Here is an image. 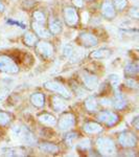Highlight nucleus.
<instances>
[{
  "label": "nucleus",
  "mask_w": 139,
  "mask_h": 157,
  "mask_svg": "<svg viewBox=\"0 0 139 157\" xmlns=\"http://www.w3.org/2000/svg\"><path fill=\"white\" fill-rule=\"evenodd\" d=\"M12 134L14 138L19 139L20 141L26 145L34 146L35 144H37V138L34 133L24 126H14L12 128Z\"/></svg>",
  "instance_id": "nucleus-1"
},
{
  "label": "nucleus",
  "mask_w": 139,
  "mask_h": 157,
  "mask_svg": "<svg viewBox=\"0 0 139 157\" xmlns=\"http://www.w3.org/2000/svg\"><path fill=\"white\" fill-rule=\"evenodd\" d=\"M96 148L102 155H113L116 152L114 141L109 137H100L96 140Z\"/></svg>",
  "instance_id": "nucleus-2"
},
{
  "label": "nucleus",
  "mask_w": 139,
  "mask_h": 157,
  "mask_svg": "<svg viewBox=\"0 0 139 157\" xmlns=\"http://www.w3.org/2000/svg\"><path fill=\"white\" fill-rule=\"evenodd\" d=\"M0 71L6 73H17L19 68L14 60L7 56H0Z\"/></svg>",
  "instance_id": "nucleus-3"
},
{
  "label": "nucleus",
  "mask_w": 139,
  "mask_h": 157,
  "mask_svg": "<svg viewBox=\"0 0 139 157\" xmlns=\"http://www.w3.org/2000/svg\"><path fill=\"white\" fill-rule=\"evenodd\" d=\"M97 118L100 123L105 124L107 127H112L118 123V115L109 110H103L97 114Z\"/></svg>",
  "instance_id": "nucleus-4"
},
{
  "label": "nucleus",
  "mask_w": 139,
  "mask_h": 157,
  "mask_svg": "<svg viewBox=\"0 0 139 157\" xmlns=\"http://www.w3.org/2000/svg\"><path fill=\"white\" fill-rule=\"evenodd\" d=\"M44 87L46 88L47 90L54 91V92L59 93L61 97L65 98H71V93L70 91L65 87L64 85L60 84L58 82H46L44 84Z\"/></svg>",
  "instance_id": "nucleus-5"
},
{
  "label": "nucleus",
  "mask_w": 139,
  "mask_h": 157,
  "mask_svg": "<svg viewBox=\"0 0 139 157\" xmlns=\"http://www.w3.org/2000/svg\"><path fill=\"white\" fill-rule=\"evenodd\" d=\"M118 141H119L120 146L123 148H134L137 145V137L136 135H134L132 132H122L118 136Z\"/></svg>",
  "instance_id": "nucleus-6"
},
{
  "label": "nucleus",
  "mask_w": 139,
  "mask_h": 157,
  "mask_svg": "<svg viewBox=\"0 0 139 157\" xmlns=\"http://www.w3.org/2000/svg\"><path fill=\"white\" fill-rule=\"evenodd\" d=\"M77 41L81 45H83V46L85 47H94L97 45V38L95 36H93L92 34H90V33H81L79 35V37H77Z\"/></svg>",
  "instance_id": "nucleus-7"
},
{
  "label": "nucleus",
  "mask_w": 139,
  "mask_h": 157,
  "mask_svg": "<svg viewBox=\"0 0 139 157\" xmlns=\"http://www.w3.org/2000/svg\"><path fill=\"white\" fill-rule=\"evenodd\" d=\"M75 125V116L72 113H64L60 117L58 126L61 130H69L70 128H72Z\"/></svg>",
  "instance_id": "nucleus-8"
},
{
  "label": "nucleus",
  "mask_w": 139,
  "mask_h": 157,
  "mask_svg": "<svg viewBox=\"0 0 139 157\" xmlns=\"http://www.w3.org/2000/svg\"><path fill=\"white\" fill-rule=\"evenodd\" d=\"M64 19L66 23L70 26H73L79 21V15L77 10L73 6H66L64 9Z\"/></svg>",
  "instance_id": "nucleus-9"
},
{
  "label": "nucleus",
  "mask_w": 139,
  "mask_h": 157,
  "mask_svg": "<svg viewBox=\"0 0 139 157\" xmlns=\"http://www.w3.org/2000/svg\"><path fill=\"white\" fill-rule=\"evenodd\" d=\"M36 49H37L38 54H40L44 58H50L52 56V54H54V46H52L49 42H46V41L37 42Z\"/></svg>",
  "instance_id": "nucleus-10"
},
{
  "label": "nucleus",
  "mask_w": 139,
  "mask_h": 157,
  "mask_svg": "<svg viewBox=\"0 0 139 157\" xmlns=\"http://www.w3.org/2000/svg\"><path fill=\"white\" fill-rule=\"evenodd\" d=\"M82 78H83V83H84L88 89L93 90L98 86V78L94 75H91L90 72L83 71Z\"/></svg>",
  "instance_id": "nucleus-11"
},
{
  "label": "nucleus",
  "mask_w": 139,
  "mask_h": 157,
  "mask_svg": "<svg viewBox=\"0 0 139 157\" xmlns=\"http://www.w3.org/2000/svg\"><path fill=\"white\" fill-rule=\"evenodd\" d=\"M116 10L112 3V0H105L102 6V14L105 18L113 19L116 15Z\"/></svg>",
  "instance_id": "nucleus-12"
},
{
  "label": "nucleus",
  "mask_w": 139,
  "mask_h": 157,
  "mask_svg": "<svg viewBox=\"0 0 139 157\" xmlns=\"http://www.w3.org/2000/svg\"><path fill=\"white\" fill-rule=\"evenodd\" d=\"M83 130L87 134H97L102 132L103 127L97 123H93V121H88V123L84 124L83 126Z\"/></svg>",
  "instance_id": "nucleus-13"
},
{
  "label": "nucleus",
  "mask_w": 139,
  "mask_h": 157,
  "mask_svg": "<svg viewBox=\"0 0 139 157\" xmlns=\"http://www.w3.org/2000/svg\"><path fill=\"white\" fill-rule=\"evenodd\" d=\"M32 29L35 30L37 36L41 38H49L50 37V32L49 29H47L42 23H38V22H32Z\"/></svg>",
  "instance_id": "nucleus-14"
},
{
  "label": "nucleus",
  "mask_w": 139,
  "mask_h": 157,
  "mask_svg": "<svg viewBox=\"0 0 139 157\" xmlns=\"http://www.w3.org/2000/svg\"><path fill=\"white\" fill-rule=\"evenodd\" d=\"M112 52L108 48H100L97 50H94L90 54L91 59H95V60H100V59H107L109 58Z\"/></svg>",
  "instance_id": "nucleus-15"
},
{
  "label": "nucleus",
  "mask_w": 139,
  "mask_h": 157,
  "mask_svg": "<svg viewBox=\"0 0 139 157\" xmlns=\"http://www.w3.org/2000/svg\"><path fill=\"white\" fill-rule=\"evenodd\" d=\"M39 150L43 153H48V154H55L60 151V148L54 144L50 143H42L39 145Z\"/></svg>",
  "instance_id": "nucleus-16"
},
{
  "label": "nucleus",
  "mask_w": 139,
  "mask_h": 157,
  "mask_svg": "<svg viewBox=\"0 0 139 157\" xmlns=\"http://www.w3.org/2000/svg\"><path fill=\"white\" fill-rule=\"evenodd\" d=\"M44 102H45V98L42 93L40 92H35L30 95V103L37 108H41L44 106Z\"/></svg>",
  "instance_id": "nucleus-17"
},
{
  "label": "nucleus",
  "mask_w": 139,
  "mask_h": 157,
  "mask_svg": "<svg viewBox=\"0 0 139 157\" xmlns=\"http://www.w3.org/2000/svg\"><path fill=\"white\" fill-rule=\"evenodd\" d=\"M127 100H126V98L123 97L122 94H120V93H116L114 100L112 101V107H114L115 109H123L126 108V106H127Z\"/></svg>",
  "instance_id": "nucleus-18"
},
{
  "label": "nucleus",
  "mask_w": 139,
  "mask_h": 157,
  "mask_svg": "<svg viewBox=\"0 0 139 157\" xmlns=\"http://www.w3.org/2000/svg\"><path fill=\"white\" fill-rule=\"evenodd\" d=\"M38 120L39 121H41L42 124H44L45 126H54L57 123V120L52 114L50 113H43L38 116Z\"/></svg>",
  "instance_id": "nucleus-19"
},
{
  "label": "nucleus",
  "mask_w": 139,
  "mask_h": 157,
  "mask_svg": "<svg viewBox=\"0 0 139 157\" xmlns=\"http://www.w3.org/2000/svg\"><path fill=\"white\" fill-rule=\"evenodd\" d=\"M52 107H54V111H57V112H62V111H64L65 109L67 108V104L65 102L64 100H62L61 98L59 97H54L52 98Z\"/></svg>",
  "instance_id": "nucleus-20"
},
{
  "label": "nucleus",
  "mask_w": 139,
  "mask_h": 157,
  "mask_svg": "<svg viewBox=\"0 0 139 157\" xmlns=\"http://www.w3.org/2000/svg\"><path fill=\"white\" fill-rule=\"evenodd\" d=\"M49 32L54 35H59L62 32V24L58 19L50 18L49 20Z\"/></svg>",
  "instance_id": "nucleus-21"
},
{
  "label": "nucleus",
  "mask_w": 139,
  "mask_h": 157,
  "mask_svg": "<svg viewBox=\"0 0 139 157\" xmlns=\"http://www.w3.org/2000/svg\"><path fill=\"white\" fill-rule=\"evenodd\" d=\"M23 41L27 46H34L37 43L38 39L35 34H32V33H30V32H27V33H25V35L23 36Z\"/></svg>",
  "instance_id": "nucleus-22"
},
{
  "label": "nucleus",
  "mask_w": 139,
  "mask_h": 157,
  "mask_svg": "<svg viewBox=\"0 0 139 157\" xmlns=\"http://www.w3.org/2000/svg\"><path fill=\"white\" fill-rule=\"evenodd\" d=\"M85 107L88 111H96L97 110V101L95 100V98L89 97L87 100L85 101Z\"/></svg>",
  "instance_id": "nucleus-23"
},
{
  "label": "nucleus",
  "mask_w": 139,
  "mask_h": 157,
  "mask_svg": "<svg viewBox=\"0 0 139 157\" xmlns=\"http://www.w3.org/2000/svg\"><path fill=\"white\" fill-rule=\"evenodd\" d=\"M125 73L126 75H129V77L136 75L138 73V65L136 63H130V64H128L125 69Z\"/></svg>",
  "instance_id": "nucleus-24"
},
{
  "label": "nucleus",
  "mask_w": 139,
  "mask_h": 157,
  "mask_svg": "<svg viewBox=\"0 0 139 157\" xmlns=\"http://www.w3.org/2000/svg\"><path fill=\"white\" fill-rule=\"evenodd\" d=\"M23 149L20 148H11V149H6L4 150V154L7 156H22L25 155Z\"/></svg>",
  "instance_id": "nucleus-25"
},
{
  "label": "nucleus",
  "mask_w": 139,
  "mask_h": 157,
  "mask_svg": "<svg viewBox=\"0 0 139 157\" xmlns=\"http://www.w3.org/2000/svg\"><path fill=\"white\" fill-rule=\"evenodd\" d=\"M82 58H83V52L74 47V49H73V52H71V55L69 56V58H68V59L71 61V62L75 63V62H79Z\"/></svg>",
  "instance_id": "nucleus-26"
},
{
  "label": "nucleus",
  "mask_w": 139,
  "mask_h": 157,
  "mask_svg": "<svg viewBox=\"0 0 139 157\" xmlns=\"http://www.w3.org/2000/svg\"><path fill=\"white\" fill-rule=\"evenodd\" d=\"M112 3L117 11H123L128 6L127 0H112Z\"/></svg>",
  "instance_id": "nucleus-27"
},
{
  "label": "nucleus",
  "mask_w": 139,
  "mask_h": 157,
  "mask_svg": "<svg viewBox=\"0 0 139 157\" xmlns=\"http://www.w3.org/2000/svg\"><path fill=\"white\" fill-rule=\"evenodd\" d=\"M11 121V115L4 111H0V126H6Z\"/></svg>",
  "instance_id": "nucleus-28"
},
{
  "label": "nucleus",
  "mask_w": 139,
  "mask_h": 157,
  "mask_svg": "<svg viewBox=\"0 0 139 157\" xmlns=\"http://www.w3.org/2000/svg\"><path fill=\"white\" fill-rule=\"evenodd\" d=\"M77 138H79V135L77 132H69L65 135V141L67 143V145H72Z\"/></svg>",
  "instance_id": "nucleus-29"
},
{
  "label": "nucleus",
  "mask_w": 139,
  "mask_h": 157,
  "mask_svg": "<svg viewBox=\"0 0 139 157\" xmlns=\"http://www.w3.org/2000/svg\"><path fill=\"white\" fill-rule=\"evenodd\" d=\"M34 18L36 20V22L38 23H44L46 21V18H45V15L43 14L41 11H36L34 13Z\"/></svg>",
  "instance_id": "nucleus-30"
},
{
  "label": "nucleus",
  "mask_w": 139,
  "mask_h": 157,
  "mask_svg": "<svg viewBox=\"0 0 139 157\" xmlns=\"http://www.w3.org/2000/svg\"><path fill=\"white\" fill-rule=\"evenodd\" d=\"M74 49V46L72 44H66L64 47H63V55L66 58H69V56L71 55V52Z\"/></svg>",
  "instance_id": "nucleus-31"
},
{
  "label": "nucleus",
  "mask_w": 139,
  "mask_h": 157,
  "mask_svg": "<svg viewBox=\"0 0 139 157\" xmlns=\"http://www.w3.org/2000/svg\"><path fill=\"white\" fill-rule=\"evenodd\" d=\"M90 147H91V140L88 138L83 139V140H81L79 144V148L82 149V150H88Z\"/></svg>",
  "instance_id": "nucleus-32"
},
{
  "label": "nucleus",
  "mask_w": 139,
  "mask_h": 157,
  "mask_svg": "<svg viewBox=\"0 0 139 157\" xmlns=\"http://www.w3.org/2000/svg\"><path fill=\"white\" fill-rule=\"evenodd\" d=\"M100 102L103 106H106V107H112V101H111L110 98H102Z\"/></svg>",
  "instance_id": "nucleus-33"
},
{
  "label": "nucleus",
  "mask_w": 139,
  "mask_h": 157,
  "mask_svg": "<svg viewBox=\"0 0 139 157\" xmlns=\"http://www.w3.org/2000/svg\"><path fill=\"white\" fill-rule=\"evenodd\" d=\"M110 80H111V83L113 84V86H117V84H119V78H118L116 75H110Z\"/></svg>",
  "instance_id": "nucleus-34"
},
{
  "label": "nucleus",
  "mask_w": 139,
  "mask_h": 157,
  "mask_svg": "<svg viewBox=\"0 0 139 157\" xmlns=\"http://www.w3.org/2000/svg\"><path fill=\"white\" fill-rule=\"evenodd\" d=\"M127 84L129 87H131V88H135V89H137V83L135 82V81L133 80V78H130V80H128L127 81Z\"/></svg>",
  "instance_id": "nucleus-35"
},
{
  "label": "nucleus",
  "mask_w": 139,
  "mask_h": 157,
  "mask_svg": "<svg viewBox=\"0 0 139 157\" xmlns=\"http://www.w3.org/2000/svg\"><path fill=\"white\" fill-rule=\"evenodd\" d=\"M130 15H131L132 17H134L135 19H137V18H138V10H137V7H134V9L131 10Z\"/></svg>",
  "instance_id": "nucleus-36"
},
{
  "label": "nucleus",
  "mask_w": 139,
  "mask_h": 157,
  "mask_svg": "<svg viewBox=\"0 0 139 157\" xmlns=\"http://www.w3.org/2000/svg\"><path fill=\"white\" fill-rule=\"evenodd\" d=\"M6 95H7V91L6 90L0 89V102H1V101H3L4 98H6Z\"/></svg>",
  "instance_id": "nucleus-37"
},
{
  "label": "nucleus",
  "mask_w": 139,
  "mask_h": 157,
  "mask_svg": "<svg viewBox=\"0 0 139 157\" xmlns=\"http://www.w3.org/2000/svg\"><path fill=\"white\" fill-rule=\"evenodd\" d=\"M73 2H74L75 6H79V7H82L83 6H84V2H83V0H73Z\"/></svg>",
  "instance_id": "nucleus-38"
},
{
  "label": "nucleus",
  "mask_w": 139,
  "mask_h": 157,
  "mask_svg": "<svg viewBox=\"0 0 139 157\" xmlns=\"http://www.w3.org/2000/svg\"><path fill=\"white\" fill-rule=\"evenodd\" d=\"M4 9H6V7H4V4L2 3L1 1H0V12H4Z\"/></svg>",
  "instance_id": "nucleus-39"
},
{
  "label": "nucleus",
  "mask_w": 139,
  "mask_h": 157,
  "mask_svg": "<svg viewBox=\"0 0 139 157\" xmlns=\"http://www.w3.org/2000/svg\"><path fill=\"white\" fill-rule=\"evenodd\" d=\"M89 1H91V0H89Z\"/></svg>",
  "instance_id": "nucleus-40"
}]
</instances>
